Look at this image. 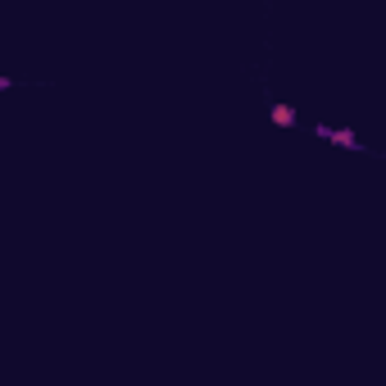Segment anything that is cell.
I'll use <instances>...</instances> for the list:
<instances>
[{
	"label": "cell",
	"instance_id": "1",
	"mask_svg": "<svg viewBox=\"0 0 386 386\" xmlns=\"http://www.w3.org/2000/svg\"><path fill=\"white\" fill-rule=\"evenodd\" d=\"M268 118L278 123V128H295V109H291V105H273V109H268Z\"/></svg>",
	"mask_w": 386,
	"mask_h": 386
}]
</instances>
